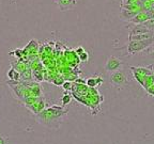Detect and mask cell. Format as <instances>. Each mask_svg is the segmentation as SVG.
I'll return each instance as SVG.
<instances>
[{"instance_id":"obj_10","label":"cell","mask_w":154,"mask_h":144,"mask_svg":"<svg viewBox=\"0 0 154 144\" xmlns=\"http://www.w3.org/2000/svg\"><path fill=\"white\" fill-rule=\"evenodd\" d=\"M131 70H134V72L138 73V74H140L141 76H143V77L154 74V72H153V70H152L151 66H150V67H144V66L135 67V66H131Z\"/></svg>"},{"instance_id":"obj_1","label":"cell","mask_w":154,"mask_h":144,"mask_svg":"<svg viewBox=\"0 0 154 144\" xmlns=\"http://www.w3.org/2000/svg\"><path fill=\"white\" fill-rule=\"evenodd\" d=\"M67 110L59 106H53L47 109H44L36 114V120L40 123L51 128H57L60 125L63 116L66 114Z\"/></svg>"},{"instance_id":"obj_6","label":"cell","mask_w":154,"mask_h":144,"mask_svg":"<svg viewBox=\"0 0 154 144\" xmlns=\"http://www.w3.org/2000/svg\"><path fill=\"white\" fill-rule=\"evenodd\" d=\"M61 11H69L76 7V0H54Z\"/></svg>"},{"instance_id":"obj_15","label":"cell","mask_w":154,"mask_h":144,"mask_svg":"<svg viewBox=\"0 0 154 144\" xmlns=\"http://www.w3.org/2000/svg\"><path fill=\"white\" fill-rule=\"evenodd\" d=\"M144 51H147V57L149 58L151 61H154V45H152L150 48H148L147 50H144Z\"/></svg>"},{"instance_id":"obj_16","label":"cell","mask_w":154,"mask_h":144,"mask_svg":"<svg viewBox=\"0 0 154 144\" xmlns=\"http://www.w3.org/2000/svg\"><path fill=\"white\" fill-rule=\"evenodd\" d=\"M142 1H143V0H125L124 2H122V4H126V5H130V4H141Z\"/></svg>"},{"instance_id":"obj_18","label":"cell","mask_w":154,"mask_h":144,"mask_svg":"<svg viewBox=\"0 0 154 144\" xmlns=\"http://www.w3.org/2000/svg\"><path fill=\"white\" fill-rule=\"evenodd\" d=\"M78 59H79V61H82V62H86V61L89 60V55H88V52H82V55L78 56Z\"/></svg>"},{"instance_id":"obj_13","label":"cell","mask_w":154,"mask_h":144,"mask_svg":"<svg viewBox=\"0 0 154 144\" xmlns=\"http://www.w3.org/2000/svg\"><path fill=\"white\" fill-rule=\"evenodd\" d=\"M8 77H9V79L18 80L19 79V74L17 73V70H15V68H11V70H9V73H8Z\"/></svg>"},{"instance_id":"obj_7","label":"cell","mask_w":154,"mask_h":144,"mask_svg":"<svg viewBox=\"0 0 154 144\" xmlns=\"http://www.w3.org/2000/svg\"><path fill=\"white\" fill-rule=\"evenodd\" d=\"M149 19H150V16H149L148 11H141V12L138 13L135 17H133L130 22L131 24H144V22H147V20H149Z\"/></svg>"},{"instance_id":"obj_19","label":"cell","mask_w":154,"mask_h":144,"mask_svg":"<svg viewBox=\"0 0 154 144\" xmlns=\"http://www.w3.org/2000/svg\"><path fill=\"white\" fill-rule=\"evenodd\" d=\"M71 86H72V84H71L70 82H64V83L62 84L63 89H64L65 91H67V90H71Z\"/></svg>"},{"instance_id":"obj_12","label":"cell","mask_w":154,"mask_h":144,"mask_svg":"<svg viewBox=\"0 0 154 144\" xmlns=\"http://www.w3.org/2000/svg\"><path fill=\"white\" fill-rule=\"evenodd\" d=\"M101 82H102L101 79L99 80L97 78H94V77H90V78H88V79H87L86 83H87V86H90V88H95V86H100V84H101Z\"/></svg>"},{"instance_id":"obj_22","label":"cell","mask_w":154,"mask_h":144,"mask_svg":"<svg viewBox=\"0 0 154 144\" xmlns=\"http://www.w3.org/2000/svg\"><path fill=\"white\" fill-rule=\"evenodd\" d=\"M124 1H125V0H122V2H124Z\"/></svg>"},{"instance_id":"obj_9","label":"cell","mask_w":154,"mask_h":144,"mask_svg":"<svg viewBox=\"0 0 154 144\" xmlns=\"http://www.w3.org/2000/svg\"><path fill=\"white\" fill-rule=\"evenodd\" d=\"M138 11H130V10H124V9H121L120 11V18L122 20H125V22H131V19L133 17H135L136 15L138 14Z\"/></svg>"},{"instance_id":"obj_4","label":"cell","mask_w":154,"mask_h":144,"mask_svg":"<svg viewBox=\"0 0 154 144\" xmlns=\"http://www.w3.org/2000/svg\"><path fill=\"white\" fill-rule=\"evenodd\" d=\"M123 65V61H121L119 58L115 57V56H111L108 58V60L105 64V70L109 73L117 72V70H120L121 67Z\"/></svg>"},{"instance_id":"obj_11","label":"cell","mask_w":154,"mask_h":144,"mask_svg":"<svg viewBox=\"0 0 154 144\" xmlns=\"http://www.w3.org/2000/svg\"><path fill=\"white\" fill-rule=\"evenodd\" d=\"M154 84V74L149 75V76H146L144 77V81H143V88L146 90L149 89L150 86H153Z\"/></svg>"},{"instance_id":"obj_2","label":"cell","mask_w":154,"mask_h":144,"mask_svg":"<svg viewBox=\"0 0 154 144\" xmlns=\"http://www.w3.org/2000/svg\"><path fill=\"white\" fill-rule=\"evenodd\" d=\"M152 45H154V36L139 41H128V56H134L141 51L147 50Z\"/></svg>"},{"instance_id":"obj_17","label":"cell","mask_w":154,"mask_h":144,"mask_svg":"<svg viewBox=\"0 0 154 144\" xmlns=\"http://www.w3.org/2000/svg\"><path fill=\"white\" fill-rule=\"evenodd\" d=\"M71 99H72L71 95H69V94H64V95L62 96V98H61V101H62L63 105H69V104L71 103Z\"/></svg>"},{"instance_id":"obj_14","label":"cell","mask_w":154,"mask_h":144,"mask_svg":"<svg viewBox=\"0 0 154 144\" xmlns=\"http://www.w3.org/2000/svg\"><path fill=\"white\" fill-rule=\"evenodd\" d=\"M131 72H132L133 77H134V78H135V80H136V81H138V83H139L140 86H143L144 77H143V76H141V75H140V74H138V73L134 72V70H131Z\"/></svg>"},{"instance_id":"obj_8","label":"cell","mask_w":154,"mask_h":144,"mask_svg":"<svg viewBox=\"0 0 154 144\" xmlns=\"http://www.w3.org/2000/svg\"><path fill=\"white\" fill-rule=\"evenodd\" d=\"M44 107H45V104H44V101L42 98L40 99V100L36 101V103L32 104V105L27 106V108L31 111V112H33L34 114H38V113H40L41 111H43Z\"/></svg>"},{"instance_id":"obj_20","label":"cell","mask_w":154,"mask_h":144,"mask_svg":"<svg viewBox=\"0 0 154 144\" xmlns=\"http://www.w3.org/2000/svg\"><path fill=\"white\" fill-rule=\"evenodd\" d=\"M146 91H147L148 93L150 94V95H153V96H154V84H153V86H150L149 89H147V90H146Z\"/></svg>"},{"instance_id":"obj_5","label":"cell","mask_w":154,"mask_h":144,"mask_svg":"<svg viewBox=\"0 0 154 144\" xmlns=\"http://www.w3.org/2000/svg\"><path fill=\"white\" fill-rule=\"evenodd\" d=\"M154 33L150 29H148L143 24H132L130 27V35H139V34Z\"/></svg>"},{"instance_id":"obj_3","label":"cell","mask_w":154,"mask_h":144,"mask_svg":"<svg viewBox=\"0 0 154 144\" xmlns=\"http://www.w3.org/2000/svg\"><path fill=\"white\" fill-rule=\"evenodd\" d=\"M110 83L116 88L125 86L128 83V78L124 72L122 70H117V72L111 73L110 75Z\"/></svg>"},{"instance_id":"obj_21","label":"cell","mask_w":154,"mask_h":144,"mask_svg":"<svg viewBox=\"0 0 154 144\" xmlns=\"http://www.w3.org/2000/svg\"><path fill=\"white\" fill-rule=\"evenodd\" d=\"M82 52H85V49H84V48H82V47H78V48H77V49H76V53H77V55H78V56L82 55Z\"/></svg>"}]
</instances>
